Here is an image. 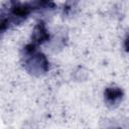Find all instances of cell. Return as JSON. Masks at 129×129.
<instances>
[{"label":"cell","mask_w":129,"mask_h":129,"mask_svg":"<svg viewBox=\"0 0 129 129\" xmlns=\"http://www.w3.org/2000/svg\"><path fill=\"white\" fill-rule=\"evenodd\" d=\"M25 68L30 73H46L48 71V60L46 56L41 52H36V49L32 52L25 53Z\"/></svg>","instance_id":"cell-1"},{"label":"cell","mask_w":129,"mask_h":129,"mask_svg":"<svg viewBox=\"0 0 129 129\" xmlns=\"http://www.w3.org/2000/svg\"><path fill=\"white\" fill-rule=\"evenodd\" d=\"M31 39H32L31 43H33L35 45L41 44V43H43L49 39V33H48L43 21L37 22V24L35 25V27L33 29Z\"/></svg>","instance_id":"cell-2"},{"label":"cell","mask_w":129,"mask_h":129,"mask_svg":"<svg viewBox=\"0 0 129 129\" xmlns=\"http://www.w3.org/2000/svg\"><path fill=\"white\" fill-rule=\"evenodd\" d=\"M31 12V6L29 5H22L19 3H14L11 6V10H10V17H8L9 21L15 20L17 22L21 21L22 19L26 18L27 15H29V13Z\"/></svg>","instance_id":"cell-3"},{"label":"cell","mask_w":129,"mask_h":129,"mask_svg":"<svg viewBox=\"0 0 129 129\" xmlns=\"http://www.w3.org/2000/svg\"><path fill=\"white\" fill-rule=\"evenodd\" d=\"M105 100L110 105L118 104L123 98V91L118 87H109L104 92Z\"/></svg>","instance_id":"cell-4"},{"label":"cell","mask_w":129,"mask_h":129,"mask_svg":"<svg viewBox=\"0 0 129 129\" xmlns=\"http://www.w3.org/2000/svg\"><path fill=\"white\" fill-rule=\"evenodd\" d=\"M34 4L38 8H40V7H42V8H53V7H55V4L52 0H35Z\"/></svg>","instance_id":"cell-5"},{"label":"cell","mask_w":129,"mask_h":129,"mask_svg":"<svg viewBox=\"0 0 129 129\" xmlns=\"http://www.w3.org/2000/svg\"><path fill=\"white\" fill-rule=\"evenodd\" d=\"M124 48L126 51H129V35L126 37V39L124 41Z\"/></svg>","instance_id":"cell-6"}]
</instances>
